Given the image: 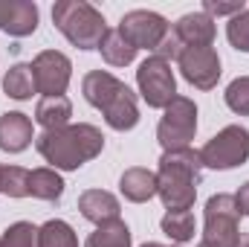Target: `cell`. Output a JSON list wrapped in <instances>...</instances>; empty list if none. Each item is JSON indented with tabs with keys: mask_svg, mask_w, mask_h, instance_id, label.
<instances>
[{
	"mask_svg": "<svg viewBox=\"0 0 249 247\" xmlns=\"http://www.w3.org/2000/svg\"><path fill=\"white\" fill-rule=\"evenodd\" d=\"M38 154L50 163V169H61V172H75L84 163H90L93 157L102 154L105 148V137L96 125L78 123V125H64L55 131H44L38 140Z\"/></svg>",
	"mask_w": 249,
	"mask_h": 247,
	"instance_id": "obj_1",
	"label": "cell"
},
{
	"mask_svg": "<svg viewBox=\"0 0 249 247\" xmlns=\"http://www.w3.org/2000/svg\"><path fill=\"white\" fill-rule=\"evenodd\" d=\"M200 172H203L200 151L194 148L162 151L160 169H157V195L168 212H183L194 206Z\"/></svg>",
	"mask_w": 249,
	"mask_h": 247,
	"instance_id": "obj_2",
	"label": "cell"
},
{
	"mask_svg": "<svg viewBox=\"0 0 249 247\" xmlns=\"http://www.w3.org/2000/svg\"><path fill=\"white\" fill-rule=\"evenodd\" d=\"M53 23L78 50H99L102 38L107 35L105 15L84 0H58L53 6Z\"/></svg>",
	"mask_w": 249,
	"mask_h": 247,
	"instance_id": "obj_3",
	"label": "cell"
},
{
	"mask_svg": "<svg viewBox=\"0 0 249 247\" xmlns=\"http://www.w3.org/2000/svg\"><path fill=\"white\" fill-rule=\"evenodd\" d=\"M241 236V209L235 204V195H212L206 201L203 215V245L209 247H238Z\"/></svg>",
	"mask_w": 249,
	"mask_h": 247,
	"instance_id": "obj_4",
	"label": "cell"
},
{
	"mask_svg": "<svg viewBox=\"0 0 249 247\" xmlns=\"http://www.w3.org/2000/svg\"><path fill=\"white\" fill-rule=\"evenodd\" d=\"M197 134V105L188 96H174L171 105L162 111V120L157 125V140L162 151H180L191 148V140Z\"/></svg>",
	"mask_w": 249,
	"mask_h": 247,
	"instance_id": "obj_5",
	"label": "cell"
},
{
	"mask_svg": "<svg viewBox=\"0 0 249 247\" xmlns=\"http://www.w3.org/2000/svg\"><path fill=\"white\" fill-rule=\"evenodd\" d=\"M249 160V131L244 125H226L220 128L203 148H200V163L217 172L244 166Z\"/></svg>",
	"mask_w": 249,
	"mask_h": 247,
	"instance_id": "obj_6",
	"label": "cell"
},
{
	"mask_svg": "<svg viewBox=\"0 0 249 247\" xmlns=\"http://www.w3.org/2000/svg\"><path fill=\"white\" fill-rule=\"evenodd\" d=\"M136 87H139L142 99L148 102V108L165 111L171 105V99L177 96V79H174L171 64L162 62L160 56H148L136 70Z\"/></svg>",
	"mask_w": 249,
	"mask_h": 247,
	"instance_id": "obj_7",
	"label": "cell"
},
{
	"mask_svg": "<svg viewBox=\"0 0 249 247\" xmlns=\"http://www.w3.org/2000/svg\"><path fill=\"white\" fill-rule=\"evenodd\" d=\"M116 29L122 32L136 50H157L162 44V38L171 32L168 21L160 12H151V9H133V12H127L119 21Z\"/></svg>",
	"mask_w": 249,
	"mask_h": 247,
	"instance_id": "obj_8",
	"label": "cell"
},
{
	"mask_svg": "<svg viewBox=\"0 0 249 247\" xmlns=\"http://www.w3.org/2000/svg\"><path fill=\"white\" fill-rule=\"evenodd\" d=\"M32 73H35V90L38 93L64 96V90L70 87V79H72V64L58 50H44L35 56Z\"/></svg>",
	"mask_w": 249,
	"mask_h": 247,
	"instance_id": "obj_9",
	"label": "cell"
},
{
	"mask_svg": "<svg viewBox=\"0 0 249 247\" xmlns=\"http://www.w3.org/2000/svg\"><path fill=\"white\" fill-rule=\"evenodd\" d=\"M180 73L197 90H212L220 82V56L214 47H186L180 56Z\"/></svg>",
	"mask_w": 249,
	"mask_h": 247,
	"instance_id": "obj_10",
	"label": "cell"
},
{
	"mask_svg": "<svg viewBox=\"0 0 249 247\" xmlns=\"http://www.w3.org/2000/svg\"><path fill=\"white\" fill-rule=\"evenodd\" d=\"M171 32L180 38L183 47H212L214 44V35H217L214 21L206 12H188V15H183L171 26Z\"/></svg>",
	"mask_w": 249,
	"mask_h": 247,
	"instance_id": "obj_11",
	"label": "cell"
},
{
	"mask_svg": "<svg viewBox=\"0 0 249 247\" xmlns=\"http://www.w3.org/2000/svg\"><path fill=\"white\" fill-rule=\"evenodd\" d=\"M78 209L96 227L110 224V221H119V212H122L119 198L110 195V192H105V189H87V192H81L78 195Z\"/></svg>",
	"mask_w": 249,
	"mask_h": 247,
	"instance_id": "obj_12",
	"label": "cell"
},
{
	"mask_svg": "<svg viewBox=\"0 0 249 247\" xmlns=\"http://www.w3.org/2000/svg\"><path fill=\"white\" fill-rule=\"evenodd\" d=\"M35 140L32 134V120L20 111H9L0 117V151L9 154H20L23 148H29V143Z\"/></svg>",
	"mask_w": 249,
	"mask_h": 247,
	"instance_id": "obj_13",
	"label": "cell"
},
{
	"mask_svg": "<svg viewBox=\"0 0 249 247\" xmlns=\"http://www.w3.org/2000/svg\"><path fill=\"white\" fill-rule=\"evenodd\" d=\"M102 114H105V123L110 125L113 131H130V128H136V123H139L136 93L124 84L122 90L102 108Z\"/></svg>",
	"mask_w": 249,
	"mask_h": 247,
	"instance_id": "obj_14",
	"label": "cell"
},
{
	"mask_svg": "<svg viewBox=\"0 0 249 247\" xmlns=\"http://www.w3.org/2000/svg\"><path fill=\"white\" fill-rule=\"evenodd\" d=\"M124 87V82H119L113 73H107V70H90L87 76H84V82H81V93H84V99L93 105V108H105L119 90Z\"/></svg>",
	"mask_w": 249,
	"mask_h": 247,
	"instance_id": "obj_15",
	"label": "cell"
},
{
	"mask_svg": "<svg viewBox=\"0 0 249 247\" xmlns=\"http://www.w3.org/2000/svg\"><path fill=\"white\" fill-rule=\"evenodd\" d=\"M119 189L130 204H145L157 195V172L142 169V166L124 169V175L119 178Z\"/></svg>",
	"mask_w": 249,
	"mask_h": 247,
	"instance_id": "obj_16",
	"label": "cell"
},
{
	"mask_svg": "<svg viewBox=\"0 0 249 247\" xmlns=\"http://www.w3.org/2000/svg\"><path fill=\"white\" fill-rule=\"evenodd\" d=\"M70 117H72V102L67 96H44L35 105V123L44 125V131L70 125Z\"/></svg>",
	"mask_w": 249,
	"mask_h": 247,
	"instance_id": "obj_17",
	"label": "cell"
},
{
	"mask_svg": "<svg viewBox=\"0 0 249 247\" xmlns=\"http://www.w3.org/2000/svg\"><path fill=\"white\" fill-rule=\"evenodd\" d=\"M3 90L9 99H18V102H26L32 99L35 90V73H32V64H12L3 76Z\"/></svg>",
	"mask_w": 249,
	"mask_h": 247,
	"instance_id": "obj_18",
	"label": "cell"
},
{
	"mask_svg": "<svg viewBox=\"0 0 249 247\" xmlns=\"http://www.w3.org/2000/svg\"><path fill=\"white\" fill-rule=\"evenodd\" d=\"M102 59L110 64V67H127V64H133V59H136V47L124 38L119 29H107V35L102 38Z\"/></svg>",
	"mask_w": 249,
	"mask_h": 247,
	"instance_id": "obj_19",
	"label": "cell"
},
{
	"mask_svg": "<svg viewBox=\"0 0 249 247\" xmlns=\"http://www.w3.org/2000/svg\"><path fill=\"white\" fill-rule=\"evenodd\" d=\"M29 195L41 198V201H58L64 195V178L50 166L32 169L29 172Z\"/></svg>",
	"mask_w": 249,
	"mask_h": 247,
	"instance_id": "obj_20",
	"label": "cell"
},
{
	"mask_svg": "<svg viewBox=\"0 0 249 247\" xmlns=\"http://www.w3.org/2000/svg\"><path fill=\"white\" fill-rule=\"evenodd\" d=\"M38 29V6L32 0H15L9 23H6V35L12 38H26Z\"/></svg>",
	"mask_w": 249,
	"mask_h": 247,
	"instance_id": "obj_21",
	"label": "cell"
},
{
	"mask_svg": "<svg viewBox=\"0 0 249 247\" xmlns=\"http://www.w3.org/2000/svg\"><path fill=\"white\" fill-rule=\"evenodd\" d=\"M160 227H162V233H165L174 245H186V242L194 239V233H197V224H194L191 209H183V212H165L162 221H160Z\"/></svg>",
	"mask_w": 249,
	"mask_h": 247,
	"instance_id": "obj_22",
	"label": "cell"
},
{
	"mask_svg": "<svg viewBox=\"0 0 249 247\" xmlns=\"http://www.w3.org/2000/svg\"><path fill=\"white\" fill-rule=\"evenodd\" d=\"M38 247H78V239L67 221L53 218L38 227Z\"/></svg>",
	"mask_w": 249,
	"mask_h": 247,
	"instance_id": "obj_23",
	"label": "cell"
},
{
	"mask_svg": "<svg viewBox=\"0 0 249 247\" xmlns=\"http://www.w3.org/2000/svg\"><path fill=\"white\" fill-rule=\"evenodd\" d=\"M84 247H130V230H127V224L122 218L110 221V224H102L90 233Z\"/></svg>",
	"mask_w": 249,
	"mask_h": 247,
	"instance_id": "obj_24",
	"label": "cell"
},
{
	"mask_svg": "<svg viewBox=\"0 0 249 247\" xmlns=\"http://www.w3.org/2000/svg\"><path fill=\"white\" fill-rule=\"evenodd\" d=\"M0 195L6 198H29V172L20 166H3Z\"/></svg>",
	"mask_w": 249,
	"mask_h": 247,
	"instance_id": "obj_25",
	"label": "cell"
},
{
	"mask_svg": "<svg viewBox=\"0 0 249 247\" xmlns=\"http://www.w3.org/2000/svg\"><path fill=\"white\" fill-rule=\"evenodd\" d=\"M0 247H38V227L29 221H15L0 236Z\"/></svg>",
	"mask_w": 249,
	"mask_h": 247,
	"instance_id": "obj_26",
	"label": "cell"
},
{
	"mask_svg": "<svg viewBox=\"0 0 249 247\" xmlns=\"http://www.w3.org/2000/svg\"><path fill=\"white\" fill-rule=\"evenodd\" d=\"M223 99L229 111H235L238 117H249V76H238L235 82H229Z\"/></svg>",
	"mask_w": 249,
	"mask_h": 247,
	"instance_id": "obj_27",
	"label": "cell"
},
{
	"mask_svg": "<svg viewBox=\"0 0 249 247\" xmlns=\"http://www.w3.org/2000/svg\"><path fill=\"white\" fill-rule=\"evenodd\" d=\"M226 38L238 53H249V9L238 12L226 23Z\"/></svg>",
	"mask_w": 249,
	"mask_h": 247,
	"instance_id": "obj_28",
	"label": "cell"
},
{
	"mask_svg": "<svg viewBox=\"0 0 249 247\" xmlns=\"http://www.w3.org/2000/svg\"><path fill=\"white\" fill-rule=\"evenodd\" d=\"M183 50H186V47L180 44V38H177L174 32H168V35L162 38V44H160V47L154 50V56H160L162 62H168V64H171V62H180Z\"/></svg>",
	"mask_w": 249,
	"mask_h": 247,
	"instance_id": "obj_29",
	"label": "cell"
},
{
	"mask_svg": "<svg viewBox=\"0 0 249 247\" xmlns=\"http://www.w3.org/2000/svg\"><path fill=\"white\" fill-rule=\"evenodd\" d=\"M247 6H244V0H235V3H217V0H203V12L214 21V18H220V15H229V18H235L238 12H244Z\"/></svg>",
	"mask_w": 249,
	"mask_h": 247,
	"instance_id": "obj_30",
	"label": "cell"
},
{
	"mask_svg": "<svg viewBox=\"0 0 249 247\" xmlns=\"http://www.w3.org/2000/svg\"><path fill=\"white\" fill-rule=\"evenodd\" d=\"M235 204H238V209H241V215H249V181L238 192H235Z\"/></svg>",
	"mask_w": 249,
	"mask_h": 247,
	"instance_id": "obj_31",
	"label": "cell"
},
{
	"mask_svg": "<svg viewBox=\"0 0 249 247\" xmlns=\"http://www.w3.org/2000/svg\"><path fill=\"white\" fill-rule=\"evenodd\" d=\"M12 6H15V0H0V29H3V32H6L9 15H12Z\"/></svg>",
	"mask_w": 249,
	"mask_h": 247,
	"instance_id": "obj_32",
	"label": "cell"
},
{
	"mask_svg": "<svg viewBox=\"0 0 249 247\" xmlns=\"http://www.w3.org/2000/svg\"><path fill=\"white\" fill-rule=\"evenodd\" d=\"M197 247H209V245H203V242H200V245H197ZM238 247H249V239H244V242H241V245H238Z\"/></svg>",
	"mask_w": 249,
	"mask_h": 247,
	"instance_id": "obj_33",
	"label": "cell"
},
{
	"mask_svg": "<svg viewBox=\"0 0 249 247\" xmlns=\"http://www.w3.org/2000/svg\"><path fill=\"white\" fill-rule=\"evenodd\" d=\"M142 247H162V245H157V242H148V245H142Z\"/></svg>",
	"mask_w": 249,
	"mask_h": 247,
	"instance_id": "obj_34",
	"label": "cell"
},
{
	"mask_svg": "<svg viewBox=\"0 0 249 247\" xmlns=\"http://www.w3.org/2000/svg\"><path fill=\"white\" fill-rule=\"evenodd\" d=\"M162 247H183V245H162Z\"/></svg>",
	"mask_w": 249,
	"mask_h": 247,
	"instance_id": "obj_35",
	"label": "cell"
},
{
	"mask_svg": "<svg viewBox=\"0 0 249 247\" xmlns=\"http://www.w3.org/2000/svg\"><path fill=\"white\" fill-rule=\"evenodd\" d=\"M0 175H3V166H0Z\"/></svg>",
	"mask_w": 249,
	"mask_h": 247,
	"instance_id": "obj_36",
	"label": "cell"
}]
</instances>
